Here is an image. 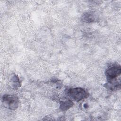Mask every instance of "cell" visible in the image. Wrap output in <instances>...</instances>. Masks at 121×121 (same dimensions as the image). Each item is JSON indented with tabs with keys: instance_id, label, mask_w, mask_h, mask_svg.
<instances>
[{
	"instance_id": "4",
	"label": "cell",
	"mask_w": 121,
	"mask_h": 121,
	"mask_svg": "<svg viewBox=\"0 0 121 121\" xmlns=\"http://www.w3.org/2000/svg\"><path fill=\"white\" fill-rule=\"evenodd\" d=\"M10 85L12 88L17 89L21 86V82L20 81L18 76L15 74H12L10 77Z\"/></svg>"
},
{
	"instance_id": "6",
	"label": "cell",
	"mask_w": 121,
	"mask_h": 121,
	"mask_svg": "<svg viewBox=\"0 0 121 121\" xmlns=\"http://www.w3.org/2000/svg\"><path fill=\"white\" fill-rule=\"evenodd\" d=\"M104 86L107 89L112 91L120 89L121 88L120 80H119V81L116 80L110 82H107V83L104 84Z\"/></svg>"
},
{
	"instance_id": "1",
	"label": "cell",
	"mask_w": 121,
	"mask_h": 121,
	"mask_svg": "<svg viewBox=\"0 0 121 121\" xmlns=\"http://www.w3.org/2000/svg\"><path fill=\"white\" fill-rule=\"evenodd\" d=\"M65 93L71 99L76 102L87 98L89 96L86 90L79 87L68 88L65 90Z\"/></svg>"
},
{
	"instance_id": "7",
	"label": "cell",
	"mask_w": 121,
	"mask_h": 121,
	"mask_svg": "<svg viewBox=\"0 0 121 121\" xmlns=\"http://www.w3.org/2000/svg\"><path fill=\"white\" fill-rule=\"evenodd\" d=\"M81 20L85 23H90L95 21V17L94 13L92 12H87L82 15Z\"/></svg>"
},
{
	"instance_id": "3",
	"label": "cell",
	"mask_w": 121,
	"mask_h": 121,
	"mask_svg": "<svg viewBox=\"0 0 121 121\" xmlns=\"http://www.w3.org/2000/svg\"><path fill=\"white\" fill-rule=\"evenodd\" d=\"M121 73V67L118 64H111L105 70V75L107 82L117 80Z\"/></svg>"
},
{
	"instance_id": "2",
	"label": "cell",
	"mask_w": 121,
	"mask_h": 121,
	"mask_svg": "<svg viewBox=\"0 0 121 121\" xmlns=\"http://www.w3.org/2000/svg\"><path fill=\"white\" fill-rule=\"evenodd\" d=\"M1 99L3 106L7 109L15 110L18 107L19 99L15 95L5 94L2 96Z\"/></svg>"
},
{
	"instance_id": "5",
	"label": "cell",
	"mask_w": 121,
	"mask_h": 121,
	"mask_svg": "<svg viewBox=\"0 0 121 121\" xmlns=\"http://www.w3.org/2000/svg\"><path fill=\"white\" fill-rule=\"evenodd\" d=\"M74 103L70 99L65 98L64 99L60 101V109L62 111H67L72 107Z\"/></svg>"
}]
</instances>
